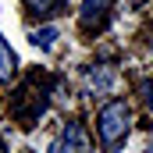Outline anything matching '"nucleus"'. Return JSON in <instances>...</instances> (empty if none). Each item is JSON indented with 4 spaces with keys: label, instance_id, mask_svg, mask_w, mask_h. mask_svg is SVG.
<instances>
[{
    "label": "nucleus",
    "instance_id": "1",
    "mask_svg": "<svg viewBox=\"0 0 153 153\" xmlns=\"http://www.w3.org/2000/svg\"><path fill=\"white\" fill-rule=\"evenodd\" d=\"M96 132H100L103 150H107V153H117L121 143L128 139V132H132V111H128V103H125V100L103 103L100 114H96Z\"/></svg>",
    "mask_w": 153,
    "mask_h": 153
},
{
    "label": "nucleus",
    "instance_id": "2",
    "mask_svg": "<svg viewBox=\"0 0 153 153\" xmlns=\"http://www.w3.org/2000/svg\"><path fill=\"white\" fill-rule=\"evenodd\" d=\"M39 78L32 75L29 82H22V89L14 93V100H11V114L18 117L25 128H32L39 117L46 114V107H50V89L43 85V89H36Z\"/></svg>",
    "mask_w": 153,
    "mask_h": 153
},
{
    "label": "nucleus",
    "instance_id": "3",
    "mask_svg": "<svg viewBox=\"0 0 153 153\" xmlns=\"http://www.w3.org/2000/svg\"><path fill=\"white\" fill-rule=\"evenodd\" d=\"M57 150L61 153H93V146H89V135L82 132V125L68 121L64 132H61V139H57Z\"/></svg>",
    "mask_w": 153,
    "mask_h": 153
},
{
    "label": "nucleus",
    "instance_id": "4",
    "mask_svg": "<svg viewBox=\"0 0 153 153\" xmlns=\"http://www.w3.org/2000/svg\"><path fill=\"white\" fill-rule=\"evenodd\" d=\"M107 11H111V0H82V11H78V25L85 32L100 29L107 22Z\"/></svg>",
    "mask_w": 153,
    "mask_h": 153
},
{
    "label": "nucleus",
    "instance_id": "5",
    "mask_svg": "<svg viewBox=\"0 0 153 153\" xmlns=\"http://www.w3.org/2000/svg\"><path fill=\"white\" fill-rule=\"evenodd\" d=\"M85 85H89V93L103 96V93L114 85V68H107V64H100V68H89V75H85Z\"/></svg>",
    "mask_w": 153,
    "mask_h": 153
},
{
    "label": "nucleus",
    "instance_id": "6",
    "mask_svg": "<svg viewBox=\"0 0 153 153\" xmlns=\"http://www.w3.org/2000/svg\"><path fill=\"white\" fill-rule=\"evenodd\" d=\"M18 71V57H14V50L7 46V39L0 36V82H11Z\"/></svg>",
    "mask_w": 153,
    "mask_h": 153
},
{
    "label": "nucleus",
    "instance_id": "7",
    "mask_svg": "<svg viewBox=\"0 0 153 153\" xmlns=\"http://www.w3.org/2000/svg\"><path fill=\"white\" fill-rule=\"evenodd\" d=\"M25 4H29L32 14H43V18H53L68 7V0H25Z\"/></svg>",
    "mask_w": 153,
    "mask_h": 153
},
{
    "label": "nucleus",
    "instance_id": "8",
    "mask_svg": "<svg viewBox=\"0 0 153 153\" xmlns=\"http://www.w3.org/2000/svg\"><path fill=\"white\" fill-rule=\"evenodd\" d=\"M57 36H61V32H57V25H43V29H36L29 39H32V46H39V50H50Z\"/></svg>",
    "mask_w": 153,
    "mask_h": 153
},
{
    "label": "nucleus",
    "instance_id": "9",
    "mask_svg": "<svg viewBox=\"0 0 153 153\" xmlns=\"http://www.w3.org/2000/svg\"><path fill=\"white\" fill-rule=\"evenodd\" d=\"M139 93H143V100H146V107L153 111V82H139Z\"/></svg>",
    "mask_w": 153,
    "mask_h": 153
},
{
    "label": "nucleus",
    "instance_id": "10",
    "mask_svg": "<svg viewBox=\"0 0 153 153\" xmlns=\"http://www.w3.org/2000/svg\"><path fill=\"white\" fill-rule=\"evenodd\" d=\"M46 153H61V150H57V143H53V146H50V150H46Z\"/></svg>",
    "mask_w": 153,
    "mask_h": 153
},
{
    "label": "nucleus",
    "instance_id": "11",
    "mask_svg": "<svg viewBox=\"0 0 153 153\" xmlns=\"http://www.w3.org/2000/svg\"><path fill=\"white\" fill-rule=\"evenodd\" d=\"M0 153H7V150H4V143H0Z\"/></svg>",
    "mask_w": 153,
    "mask_h": 153
}]
</instances>
